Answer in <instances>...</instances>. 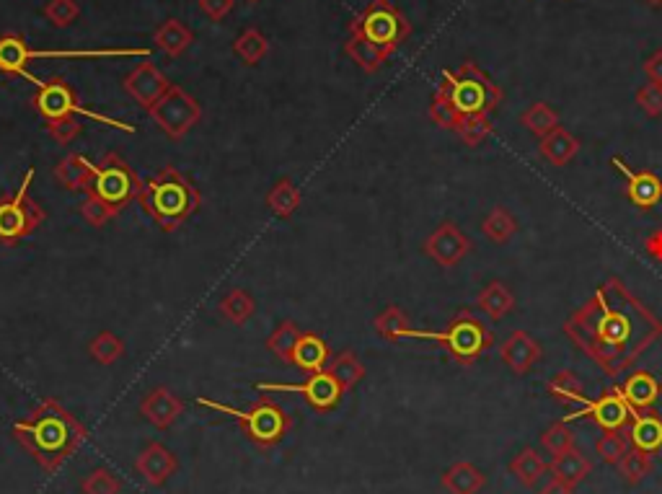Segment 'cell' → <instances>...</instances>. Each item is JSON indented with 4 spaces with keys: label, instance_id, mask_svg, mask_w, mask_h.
<instances>
[{
    "label": "cell",
    "instance_id": "1",
    "mask_svg": "<svg viewBox=\"0 0 662 494\" xmlns=\"http://www.w3.org/2000/svg\"><path fill=\"white\" fill-rule=\"evenodd\" d=\"M564 334L606 370V376H619L660 337L662 324L626 290L624 282L611 277L585 306L569 316Z\"/></svg>",
    "mask_w": 662,
    "mask_h": 494
},
{
    "label": "cell",
    "instance_id": "2",
    "mask_svg": "<svg viewBox=\"0 0 662 494\" xmlns=\"http://www.w3.org/2000/svg\"><path fill=\"white\" fill-rule=\"evenodd\" d=\"M88 430L57 399H44L26 419L13 425V438L19 440L44 474L60 471L86 440Z\"/></svg>",
    "mask_w": 662,
    "mask_h": 494
},
{
    "label": "cell",
    "instance_id": "3",
    "mask_svg": "<svg viewBox=\"0 0 662 494\" xmlns=\"http://www.w3.org/2000/svg\"><path fill=\"white\" fill-rule=\"evenodd\" d=\"M138 200L145 215L156 220L163 231H176L200 210L202 194L187 174L169 166L161 174L150 176L148 182H143V192Z\"/></svg>",
    "mask_w": 662,
    "mask_h": 494
},
{
    "label": "cell",
    "instance_id": "4",
    "mask_svg": "<svg viewBox=\"0 0 662 494\" xmlns=\"http://www.w3.org/2000/svg\"><path fill=\"white\" fill-rule=\"evenodd\" d=\"M440 88L450 99V104L456 107L461 117L469 114H492L494 109L500 107L505 94L502 88L492 81L476 63H463L458 73L445 70L443 83Z\"/></svg>",
    "mask_w": 662,
    "mask_h": 494
},
{
    "label": "cell",
    "instance_id": "5",
    "mask_svg": "<svg viewBox=\"0 0 662 494\" xmlns=\"http://www.w3.org/2000/svg\"><path fill=\"white\" fill-rule=\"evenodd\" d=\"M404 339H427V342H440L448 350V355L458 365H474L484 352L494 344L489 326L481 319H476L471 311H461L456 319L450 321L445 332H417L409 329Z\"/></svg>",
    "mask_w": 662,
    "mask_h": 494
},
{
    "label": "cell",
    "instance_id": "6",
    "mask_svg": "<svg viewBox=\"0 0 662 494\" xmlns=\"http://www.w3.org/2000/svg\"><path fill=\"white\" fill-rule=\"evenodd\" d=\"M197 407L213 409V412L228 414L231 419H236L238 425L244 427L246 435H249V440H254L259 448H272V445H277L288 435L290 427H293V419L285 414V409L277 407L272 399H259L257 404H251V409L244 412V409L228 407V404H220V401L200 396V399H197Z\"/></svg>",
    "mask_w": 662,
    "mask_h": 494
},
{
    "label": "cell",
    "instance_id": "7",
    "mask_svg": "<svg viewBox=\"0 0 662 494\" xmlns=\"http://www.w3.org/2000/svg\"><path fill=\"white\" fill-rule=\"evenodd\" d=\"M37 171L29 169L24 174V182L19 184L16 194L0 200V241L3 244H16L21 238L32 236L44 223V210L39 202L29 197V187H32Z\"/></svg>",
    "mask_w": 662,
    "mask_h": 494
},
{
    "label": "cell",
    "instance_id": "8",
    "mask_svg": "<svg viewBox=\"0 0 662 494\" xmlns=\"http://www.w3.org/2000/svg\"><path fill=\"white\" fill-rule=\"evenodd\" d=\"M91 192H94L96 197H101L104 202H109L112 207H117V210H122L127 202L140 197L143 182H140L138 174H135L117 153H107V156L96 163Z\"/></svg>",
    "mask_w": 662,
    "mask_h": 494
},
{
    "label": "cell",
    "instance_id": "9",
    "mask_svg": "<svg viewBox=\"0 0 662 494\" xmlns=\"http://www.w3.org/2000/svg\"><path fill=\"white\" fill-rule=\"evenodd\" d=\"M34 104H37L39 112L50 119V122H52V119H65V117H73V114H81V117L96 119V122H101V125L114 127V130L135 132V127L127 125V122H119V119L104 117V114L91 112V109L81 107V104H78V99L73 96V91H70V88L65 86L63 81L39 83V94H37V99H34Z\"/></svg>",
    "mask_w": 662,
    "mask_h": 494
},
{
    "label": "cell",
    "instance_id": "10",
    "mask_svg": "<svg viewBox=\"0 0 662 494\" xmlns=\"http://www.w3.org/2000/svg\"><path fill=\"white\" fill-rule=\"evenodd\" d=\"M572 419H590L603 432H621L634 419V409L621 394V386H611L598 399H588L582 407H577V412L567 414L564 422H572Z\"/></svg>",
    "mask_w": 662,
    "mask_h": 494
},
{
    "label": "cell",
    "instance_id": "11",
    "mask_svg": "<svg viewBox=\"0 0 662 494\" xmlns=\"http://www.w3.org/2000/svg\"><path fill=\"white\" fill-rule=\"evenodd\" d=\"M257 391H280V394H300L319 412H329L342 401L344 391L329 370L311 373L303 383H257Z\"/></svg>",
    "mask_w": 662,
    "mask_h": 494
},
{
    "label": "cell",
    "instance_id": "12",
    "mask_svg": "<svg viewBox=\"0 0 662 494\" xmlns=\"http://www.w3.org/2000/svg\"><path fill=\"white\" fill-rule=\"evenodd\" d=\"M150 114L156 119V125L174 140L184 138V135L200 122V107H197V101L189 99L184 91H169V94H163V99L150 109Z\"/></svg>",
    "mask_w": 662,
    "mask_h": 494
},
{
    "label": "cell",
    "instance_id": "13",
    "mask_svg": "<svg viewBox=\"0 0 662 494\" xmlns=\"http://www.w3.org/2000/svg\"><path fill=\"white\" fill-rule=\"evenodd\" d=\"M409 26L401 19V13L394 6H388L386 0H378L368 13H365L360 37L368 39L370 44L381 47L383 52L396 50V44L406 37Z\"/></svg>",
    "mask_w": 662,
    "mask_h": 494
},
{
    "label": "cell",
    "instance_id": "14",
    "mask_svg": "<svg viewBox=\"0 0 662 494\" xmlns=\"http://www.w3.org/2000/svg\"><path fill=\"white\" fill-rule=\"evenodd\" d=\"M107 55H148V50H99V52H34L26 50V44L16 37L0 39V68L8 73H19V76L29 78L32 83H42L32 78V73H26V63L32 57H107Z\"/></svg>",
    "mask_w": 662,
    "mask_h": 494
},
{
    "label": "cell",
    "instance_id": "15",
    "mask_svg": "<svg viewBox=\"0 0 662 494\" xmlns=\"http://www.w3.org/2000/svg\"><path fill=\"white\" fill-rule=\"evenodd\" d=\"M422 249H425V254L435 264H440L443 269H453L456 264H461L463 259H466V254L471 251V241L453 220H443V223L427 236Z\"/></svg>",
    "mask_w": 662,
    "mask_h": 494
},
{
    "label": "cell",
    "instance_id": "16",
    "mask_svg": "<svg viewBox=\"0 0 662 494\" xmlns=\"http://www.w3.org/2000/svg\"><path fill=\"white\" fill-rule=\"evenodd\" d=\"M611 166L626 176V197L639 210H652L662 202V179L650 169L634 171L621 156L611 158Z\"/></svg>",
    "mask_w": 662,
    "mask_h": 494
},
{
    "label": "cell",
    "instance_id": "17",
    "mask_svg": "<svg viewBox=\"0 0 662 494\" xmlns=\"http://www.w3.org/2000/svg\"><path fill=\"white\" fill-rule=\"evenodd\" d=\"M179 469V458L163 443H148L135 458V471L143 476L150 487H163Z\"/></svg>",
    "mask_w": 662,
    "mask_h": 494
},
{
    "label": "cell",
    "instance_id": "18",
    "mask_svg": "<svg viewBox=\"0 0 662 494\" xmlns=\"http://www.w3.org/2000/svg\"><path fill=\"white\" fill-rule=\"evenodd\" d=\"M140 414L148 419L156 430H169L176 419L184 414V401L166 386L150 388L140 401Z\"/></svg>",
    "mask_w": 662,
    "mask_h": 494
},
{
    "label": "cell",
    "instance_id": "19",
    "mask_svg": "<svg viewBox=\"0 0 662 494\" xmlns=\"http://www.w3.org/2000/svg\"><path fill=\"white\" fill-rule=\"evenodd\" d=\"M500 357L502 363L513 370L515 376H525V373H531L533 365L544 357V347H541L538 339H533L531 334L525 332V329H518V332H513L502 342Z\"/></svg>",
    "mask_w": 662,
    "mask_h": 494
},
{
    "label": "cell",
    "instance_id": "20",
    "mask_svg": "<svg viewBox=\"0 0 662 494\" xmlns=\"http://www.w3.org/2000/svg\"><path fill=\"white\" fill-rule=\"evenodd\" d=\"M621 394L629 401V407L634 409V414L652 412L662 396V383L652 376L650 370H634V373L626 376L624 383H621Z\"/></svg>",
    "mask_w": 662,
    "mask_h": 494
},
{
    "label": "cell",
    "instance_id": "21",
    "mask_svg": "<svg viewBox=\"0 0 662 494\" xmlns=\"http://www.w3.org/2000/svg\"><path fill=\"white\" fill-rule=\"evenodd\" d=\"M626 438H629L631 448L644 453H660L662 451V414L652 412H639L634 414V419L629 422V430H626Z\"/></svg>",
    "mask_w": 662,
    "mask_h": 494
},
{
    "label": "cell",
    "instance_id": "22",
    "mask_svg": "<svg viewBox=\"0 0 662 494\" xmlns=\"http://www.w3.org/2000/svg\"><path fill=\"white\" fill-rule=\"evenodd\" d=\"M94 169L96 163L88 161L81 153H70L63 161L55 166V179L63 189L70 192H91V184H94Z\"/></svg>",
    "mask_w": 662,
    "mask_h": 494
},
{
    "label": "cell",
    "instance_id": "23",
    "mask_svg": "<svg viewBox=\"0 0 662 494\" xmlns=\"http://www.w3.org/2000/svg\"><path fill=\"white\" fill-rule=\"evenodd\" d=\"M440 484L448 494H479L481 489L487 487V474L474 463L458 461L443 471Z\"/></svg>",
    "mask_w": 662,
    "mask_h": 494
},
{
    "label": "cell",
    "instance_id": "24",
    "mask_svg": "<svg viewBox=\"0 0 662 494\" xmlns=\"http://www.w3.org/2000/svg\"><path fill=\"white\" fill-rule=\"evenodd\" d=\"M549 471L556 479L567 482L569 487H580L590 476V471H593V461L575 445V448H569V451L554 456V461L549 463Z\"/></svg>",
    "mask_w": 662,
    "mask_h": 494
},
{
    "label": "cell",
    "instance_id": "25",
    "mask_svg": "<svg viewBox=\"0 0 662 494\" xmlns=\"http://www.w3.org/2000/svg\"><path fill=\"white\" fill-rule=\"evenodd\" d=\"M580 148V140H577L572 132L564 130V127H556L546 138H541L538 153H541V158H546L551 166L562 169V166H567V163L580 153Z\"/></svg>",
    "mask_w": 662,
    "mask_h": 494
},
{
    "label": "cell",
    "instance_id": "26",
    "mask_svg": "<svg viewBox=\"0 0 662 494\" xmlns=\"http://www.w3.org/2000/svg\"><path fill=\"white\" fill-rule=\"evenodd\" d=\"M329 360H331L329 344H326L319 334H300L293 355L295 368L306 370V373H319V370H326Z\"/></svg>",
    "mask_w": 662,
    "mask_h": 494
},
{
    "label": "cell",
    "instance_id": "27",
    "mask_svg": "<svg viewBox=\"0 0 662 494\" xmlns=\"http://www.w3.org/2000/svg\"><path fill=\"white\" fill-rule=\"evenodd\" d=\"M127 91H130L143 107L153 109L158 101L163 99V94H166V81H163L161 73H156L150 65H143V68L135 70V73L127 78Z\"/></svg>",
    "mask_w": 662,
    "mask_h": 494
},
{
    "label": "cell",
    "instance_id": "28",
    "mask_svg": "<svg viewBox=\"0 0 662 494\" xmlns=\"http://www.w3.org/2000/svg\"><path fill=\"white\" fill-rule=\"evenodd\" d=\"M476 306L487 313L492 321H502L505 316L513 313L515 295H513V290L507 288L505 282L494 280V282H489L487 288L481 290L479 298H476Z\"/></svg>",
    "mask_w": 662,
    "mask_h": 494
},
{
    "label": "cell",
    "instance_id": "29",
    "mask_svg": "<svg viewBox=\"0 0 662 494\" xmlns=\"http://www.w3.org/2000/svg\"><path fill=\"white\" fill-rule=\"evenodd\" d=\"M507 469H510V474H513L523 487H536V484L544 479L546 471H549V463L538 456L536 448H523V451L510 461Z\"/></svg>",
    "mask_w": 662,
    "mask_h": 494
},
{
    "label": "cell",
    "instance_id": "30",
    "mask_svg": "<svg viewBox=\"0 0 662 494\" xmlns=\"http://www.w3.org/2000/svg\"><path fill=\"white\" fill-rule=\"evenodd\" d=\"M326 370H329L331 376H334V381L342 386L344 394L365 378V365L360 363V357H357L352 350H344L339 352L337 357H331Z\"/></svg>",
    "mask_w": 662,
    "mask_h": 494
},
{
    "label": "cell",
    "instance_id": "31",
    "mask_svg": "<svg viewBox=\"0 0 662 494\" xmlns=\"http://www.w3.org/2000/svg\"><path fill=\"white\" fill-rule=\"evenodd\" d=\"M481 233L492 241V244H507L510 238L518 233V220L507 207H492L487 218L481 220Z\"/></svg>",
    "mask_w": 662,
    "mask_h": 494
},
{
    "label": "cell",
    "instance_id": "32",
    "mask_svg": "<svg viewBox=\"0 0 662 494\" xmlns=\"http://www.w3.org/2000/svg\"><path fill=\"white\" fill-rule=\"evenodd\" d=\"M300 200H303V197H300V189L295 187L293 179H288V176L280 179V182L269 189V194H267L269 210H272V213L282 220L293 218L295 210L300 207Z\"/></svg>",
    "mask_w": 662,
    "mask_h": 494
},
{
    "label": "cell",
    "instance_id": "33",
    "mask_svg": "<svg viewBox=\"0 0 662 494\" xmlns=\"http://www.w3.org/2000/svg\"><path fill=\"white\" fill-rule=\"evenodd\" d=\"M520 125L528 132H533L536 138H546L556 127H562L559 125V114H556L546 101H538V104L525 109V112L520 114Z\"/></svg>",
    "mask_w": 662,
    "mask_h": 494
},
{
    "label": "cell",
    "instance_id": "34",
    "mask_svg": "<svg viewBox=\"0 0 662 494\" xmlns=\"http://www.w3.org/2000/svg\"><path fill=\"white\" fill-rule=\"evenodd\" d=\"M298 339H300L298 324H295V321H282V324L277 326L275 332L269 334L267 350L272 352V355H275L277 360H282V363L293 365L295 344H298Z\"/></svg>",
    "mask_w": 662,
    "mask_h": 494
},
{
    "label": "cell",
    "instance_id": "35",
    "mask_svg": "<svg viewBox=\"0 0 662 494\" xmlns=\"http://www.w3.org/2000/svg\"><path fill=\"white\" fill-rule=\"evenodd\" d=\"M546 391H549L554 399L564 401V404H577V407H582V404L588 401V396H585V386H582L580 378H577L572 370L556 373V376L549 381V386H546Z\"/></svg>",
    "mask_w": 662,
    "mask_h": 494
},
{
    "label": "cell",
    "instance_id": "36",
    "mask_svg": "<svg viewBox=\"0 0 662 494\" xmlns=\"http://www.w3.org/2000/svg\"><path fill=\"white\" fill-rule=\"evenodd\" d=\"M257 306H254V298H251L246 290L233 288L225 293V298L220 301V313H223L225 319L231 321V324H246V321L254 316Z\"/></svg>",
    "mask_w": 662,
    "mask_h": 494
},
{
    "label": "cell",
    "instance_id": "37",
    "mask_svg": "<svg viewBox=\"0 0 662 494\" xmlns=\"http://www.w3.org/2000/svg\"><path fill=\"white\" fill-rule=\"evenodd\" d=\"M88 355L94 357L99 365H114L125 355V342L114 332H101L88 344Z\"/></svg>",
    "mask_w": 662,
    "mask_h": 494
},
{
    "label": "cell",
    "instance_id": "38",
    "mask_svg": "<svg viewBox=\"0 0 662 494\" xmlns=\"http://www.w3.org/2000/svg\"><path fill=\"white\" fill-rule=\"evenodd\" d=\"M652 471H655V461H652V456L650 453L637 451V448H631V451L624 456V461L619 463L621 479H624L626 484H631V487L644 482Z\"/></svg>",
    "mask_w": 662,
    "mask_h": 494
},
{
    "label": "cell",
    "instance_id": "39",
    "mask_svg": "<svg viewBox=\"0 0 662 494\" xmlns=\"http://www.w3.org/2000/svg\"><path fill=\"white\" fill-rule=\"evenodd\" d=\"M412 326H409V316L401 311L399 306H386L378 316H375V332L381 334L383 339H404V334L409 332Z\"/></svg>",
    "mask_w": 662,
    "mask_h": 494
},
{
    "label": "cell",
    "instance_id": "40",
    "mask_svg": "<svg viewBox=\"0 0 662 494\" xmlns=\"http://www.w3.org/2000/svg\"><path fill=\"white\" fill-rule=\"evenodd\" d=\"M492 130L494 125L492 119H489V114H469V117H461L456 127L458 138L469 145V148H476V145L484 143V140L492 135Z\"/></svg>",
    "mask_w": 662,
    "mask_h": 494
},
{
    "label": "cell",
    "instance_id": "41",
    "mask_svg": "<svg viewBox=\"0 0 662 494\" xmlns=\"http://www.w3.org/2000/svg\"><path fill=\"white\" fill-rule=\"evenodd\" d=\"M629 451H631L629 438L621 435V432H603L598 443H595V453H598L600 461L608 463V466H619Z\"/></svg>",
    "mask_w": 662,
    "mask_h": 494
},
{
    "label": "cell",
    "instance_id": "42",
    "mask_svg": "<svg viewBox=\"0 0 662 494\" xmlns=\"http://www.w3.org/2000/svg\"><path fill=\"white\" fill-rule=\"evenodd\" d=\"M83 494H119L122 492V482L114 471H109L107 466H99V469L88 471L81 482Z\"/></svg>",
    "mask_w": 662,
    "mask_h": 494
},
{
    "label": "cell",
    "instance_id": "43",
    "mask_svg": "<svg viewBox=\"0 0 662 494\" xmlns=\"http://www.w3.org/2000/svg\"><path fill=\"white\" fill-rule=\"evenodd\" d=\"M78 210H81L83 220H86L91 228H104L109 220H112L114 215L119 213L117 207H112L109 202H104L101 197H96L94 192L86 194V200L81 202V207H78Z\"/></svg>",
    "mask_w": 662,
    "mask_h": 494
},
{
    "label": "cell",
    "instance_id": "44",
    "mask_svg": "<svg viewBox=\"0 0 662 494\" xmlns=\"http://www.w3.org/2000/svg\"><path fill=\"white\" fill-rule=\"evenodd\" d=\"M541 445H544L551 456H559V453L575 448V432L569 430L564 419H559V422H554L551 427H546L544 435H541Z\"/></svg>",
    "mask_w": 662,
    "mask_h": 494
},
{
    "label": "cell",
    "instance_id": "45",
    "mask_svg": "<svg viewBox=\"0 0 662 494\" xmlns=\"http://www.w3.org/2000/svg\"><path fill=\"white\" fill-rule=\"evenodd\" d=\"M430 117H432V122H435V125L443 127V130H453V132H456L458 119H461V114H458L456 107L450 104V99H448V96H445L443 88H438V94H435V99H432Z\"/></svg>",
    "mask_w": 662,
    "mask_h": 494
},
{
    "label": "cell",
    "instance_id": "46",
    "mask_svg": "<svg viewBox=\"0 0 662 494\" xmlns=\"http://www.w3.org/2000/svg\"><path fill=\"white\" fill-rule=\"evenodd\" d=\"M637 104L647 117H660L662 114V86L650 83L637 91Z\"/></svg>",
    "mask_w": 662,
    "mask_h": 494
},
{
    "label": "cell",
    "instance_id": "47",
    "mask_svg": "<svg viewBox=\"0 0 662 494\" xmlns=\"http://www.w3.org/2000/svg\"><path fill=\"white\" fill-rule=\"evenodd\" d=\"M47 130H50V135L57 140V143L68 145L81 135L83 127L75 117H65V119H52L50 125H47Z\"/></svg>",
    "mask_w": 662,
    "mask_h": 494
},
{
    "label": "cell",
    "instance_id": "48",
    "mask_svg": "<svg viewBox=\"0 0 662 494\" xmlns=\"http://www.w3.org/2000/svg\"><path fill=\"white\" fill-rule=\"evenodd\" d=\"M352 52H355V57L360 60V65H363L365 70H375L378 65L383 63V60H386V55H388V52H383L381 47L370 44L365 37L357 39V44L352 47Z\"/></svg>",
    "mask_w": 662,
    "mask_h": 494
},
{
    "label": "cell",
    "instance_id": "49",
    "mask_svg": "<svg viewBox=\"0 0 662 494\" xmlns=\"http://www.w3.org/2000/svg\"><path fill=\"white\" fill-rule=\"evenodd\" d=\"M236 50H238V55L244 57L246 63H254V60L262 57L264 42H262V37H257V34H246V37L236 44Z\"/></svg>",
    "mask_w": 662,
    "mask_h": 494
},
{
    "label": "cell",
    "instance_id": "50",
    "mask_svg": "<svg viewBox=\"0 0 662 494\" xmlns=\"http://www.w3.org/2000/svg\"><path fill=\"white\" fill-rule=\"evenodd\" d=\"M161 44L166 47L169 52H179L187 44V34L182 32V29H174V26H169V29H163L161 32Z\"/></svg>",
    "mask_w": 662,
    "mask_h": 494
},
{
    "label": "cell",
    "instance_id": "51",
    "mask_svg": "<svg viewBox=\"0 0 662 494\" xmlns=\"http://www.w3.org/2000/svg\"><path fill=\"white\" fill-rule=\"evenodd\" d=\"M50 19L55 21V24H60V26H65V24H70V21H73V16H75V8H73V3H68V0H57V3H52L50 6Z\"/></svg>",
    "mask_w": 662,
    "mask_h": 494
},
{
    "label": "cell",
    "instance_id": "52",
    "mask_svg": "<svg viewBox=\"0 0 662 494\" xmlns=\"http://www.w3.org/2000/svg\"><path fill=\"white\" fill-rule=\"evenodd\" d=\"M642 249L650 259H655V262H662V228H657V231H652L650 236L644 238Z\"/></svg>",
    "mask_w": 662,
    "mask_h": 494
},
{
    "label": "cell",
    "instance_id": "53",
    "mask_svg": "<svg viewBox=\"0 0 662 494\" xmlns=\"http://www.w3.org/2000/svg\"><path fill=\"white\" fill-rule=\"evenodd\" d=\"M538 494H575V487H569L567 482H562V479L551 476L549 482L541 487V492H538Z\"/></svg>",
    "mask_w": 662,
    "mask_h": 494
},
{
    "label": "cell",
    "instance_id": "54",
    "mask_svg": "<svg viewBox=\"0 0 662 494\" xmlns=\"http://www.w3.org/2000/svg\"><path fill=\"white\" fill-rule=\"evenodd\" d=\"M644 68H647V76H650L652 81L660 83V86H662V52L652 55L650 60H647V65H644Z\"/></svg>",
    "mask_w": 662,
    "mask_h": 494
},
{
    "label": "cell",
    "instance_id": "55",
    "mask_svg": "<svg viewBox=\"0 0 662 494\" xmlns=\"http://www.w3.org/2000/svg\"><path fill=\"white\" fill-rule=\"evenodd\" d=\"M205 6H207V11L213 13V16H220V13L228 8V0H207Z\"/></svg>",
    "mask_w": 662,
    "mask_h": 494
},
{
    "label": "cell",
    "instance_id": "56",
    "mask_svg": "<svg viewBox=\"0 0 662 494\" xmlns=\"http://www.w3.org/2000/svg\"><path fill=\"white\" fill-rule=\"evenodd\" d=\"M647 3H652V6H660L662 0H647Z\"/></svg>",
    "mask_w": 662,
    "mask_h": 494
}]
</instances>
